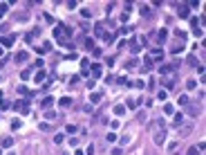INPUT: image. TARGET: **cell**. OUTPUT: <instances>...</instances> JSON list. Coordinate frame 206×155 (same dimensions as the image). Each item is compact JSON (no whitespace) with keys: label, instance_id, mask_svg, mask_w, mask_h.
I'll use <instances>...</instances> for the list:
<instances>
[{"label":"cell","instance_id":"6da1fadb","mask_svg":"<svg viewBox=\"0 0 206 155\" xmlns=\"http://www.w3.org/2000/svg\"><path fill=\"white\" fill-rule=\"evenodd\" d=\"M161 83L166 90H172L175 88V83H177V72H175V68L172 65H161Z\"/></svg>","mask_w":206,"mask_h":155},{"label":"cell","instance_id":"7a4b0ae2","mask_svg":"<svg viewBox=\"0 0 206 155\" xmlns=\"http://www.w3.org/2000/svg\"><path fill=\"white\" fill-rule=\"evenodd\" d=\"M190 133H193V121H184L179 128H177V135H179V139H184V137H188Z\"/></svg>","mask_w":206,"mask_h":155},{"label":"cell","instance_id":"3957f363","mask_svg":"<svg viewBox=\"0 0 206 155\" xmlns=\"http://www.w3.org/2000/svg\"><path fill=\"white\" fill-rule=\"evenodd\" d=\"M186 112H188L190 117H197L199 112H202V108H199V106H195V103H188V106H186Z\"/></svg>","mask_w":206,"mask_h":155},{"label":"cell","instance_id":"277c9868","mask_svg":"<svg viewBox=\"0 0 206 155\" xmlns=\"http://www.w3.org/2000/svg\"><path fill=\"white\" fill-rule=\"evenodd\" d=\"M188 16H190L188 5H179V18H188Z\"/></svg>","mask_w":206,"mask_h":155},{"label":"cell","instance_id":"5b68a950","mask_svg":"<svg viewBox=\"0 0 206 155\" xmlns=\"http://www.w3.org/2000/svg\"><path fill=\"white\" fill-rule=\"evenodd\" d=\"M184 121H186V119H184V115H181V112H177V115L172 117V124H175L177 128H179V126H181V124H184Z\"/></svg>","mask_w":206,"mask_h":155},{"label":"cell","instance_id":"8992f818","mask_svg":"<svg viewBox=\"0 0 206 155\" xmlns=\"http://www.w3.org/2000/svg\"><path fill=\"white\" fill-rule=\"evenodd\" d=\"M16 61H18V63L27 61V52H18V54H16Z\"/></svg>","mask_w":206,"mask_h":155},{"label":"cell","instance_id":"52a82bcc","mask_svg":"<svg viewBox=\"0 0 206 155\" xmlns=\"http://www.w3.org/2000/svg\"><path fill=\"white\" fill-rule=\"evenodd\" d=\"M90 101H92V103H99V101H101V92H94V95H90Z\"/></svg>","mask_w":206,"mask_h":155},{"label":"cell","instance_id":"ba28073f","mask_svg":"<svg viewBox=\"0 0 206 155\" xmlns=\"http://www.w3.org/2000/svg\"><path fill=\"white\" fill-rule=\"evenodd\" d=\"M45 117H47V119H49V121H54V119H56V117H58V115H56V112H54V110H47V112H45Z\"/></svg>","mask_w":206,"mask_h":155},{"label":"cell","instance_id":"9c48e42d","mask_svg":"<svg viewBox=\"0 0 206 155\" xmlns=\"http://www.w3.org/2000/svg\"><path fill=\"white\" fill-rule=\"evenodd\" d=\"M94 29H96V36H105V32H103V25H101V23H96Z\"/></svg>","mask_w":206,"mask_h":155},{"label":"cell","instance_id":"30bf717a","mask_svg":"<svg viewBox=\"0 0 206 155\" xmlns=\"http://www.w3.org/2000/svg\"><path fill=\"white\" fill-rule=\"evenodd\" d=\"M186 88H188V90H195V88H197V81H195V79H190L188 83H186Z\"/></svg>","mask_w":206,"mask_h":155},{"label":"cell","instance_id":"8fae6325","mask_svg":"<svg viewBox=\"0 0 206 155\" xmlns=\"http://www.w3.org/2000/svg\"><path fill=\"white\" fill-rule=\"evenodd\" d=\"M69 103H72V99H69V97H63V99H60V106H63V108H67Z\"/></svg>","mask_w":206,"mask_h":155},{"label":"cell","instance_id":"7c38bea8","mask_svg":"<svg viewBox=\"0 0 206 155\" xmlns=\"http://www.w3.org/2000/svg\"><path fill=\"white\" fill-rule=\"evenodd\" d=\"M126 112V106H114V115H123Z\"/></svg>","mask_w":206,"mask_h":155},{"label":"cell","instance_id":"4fadbf2b","mask_svg":"<svg viewBox=\"0 0 206 155\" xmlns=\"http://www.w3.org/2000/svg\"><path fill=\"white\" fill-rule=\"evenodd\" d=\"M188 103H190V101H188V97H186V95L179 97V106H188Z\"/></svg>","mask_w":206,"mask_h":155},{"label":"cell","instance_id":"5bb4252c","mask_svg":"<svg viewBox=\"0 0 206 155\" xmlns=\"http://www.w3.org/2000/svg\"><path fill=\"white\" fill-rule=\"evenodd\" d=\"M11 144H14V139H11V137H5V139H2V146H11Z\"/></svg>","mask_w":206,"mask_h":155},{"label":"cell","instance_id":"9a60e30c","mask_svg":"<svg viewBox=\"0 0 206 155\" xmlns=\"http://www.w3.org/2000/svg\"><path fill=\"white\" fill-rule=\"evenodd\" d=\"M52 103H54V99H52V97H47V99H45V101H43V108H49Z\"/></svg>","mask_w":206,"mask_h":155},{"label":"cell","instance_id":"2e32d148","mask_svg":"<svg viewBox=\"0 0 206 155\" xmlns=\"http://www.w3.org/2000/svg\"><path fill=\"white\" fill-rule=\"evenodd\" d=\"M43 79H45V72H43V70H38V72H36V81H43Z\"/></svg>","mask_w":206,"mask_h":155},{"label":"cell","instance_id":"e0dca14e","mask_svg":"<svg viewBox=\"0 0 206 155\" xmlns=\"http://www.w3.org/2000/svg\"><path fill=\"white\" fill-rule=\"evenodd\" d=\"M163 110H166V115H172V110H175V108H172L170 103H166V106H163Z\"/></svg>","mask_w":206,"mask_h":155},{"label":"cell","instance_id":"ac0fdd59","mask_svg":"<svg viewBox=\"0 0 206 155\" xmlns=\"http://www.w3.org/2000/svg\"><path fill=\"white\" fill-rule=\"evenodd\" d=\"M85 47H87V50H92V47H94V41H92V38H85Z\"/></svg>","mask_w":206,"mask_h":155},{"label":"cell","instance_id":"d6986e66","mask_svg":"<svg viewBox=\"0 0 206 155\" xmlns=\"http://www.w3.org/2000/svg\"><path fill=\"white\" fill-rule=\"evenodd\" d=\"M188 63L193 65V68H199V63H197V59H195V56H190V59H188Z\"/></svg>","mask_w":206,"mask_h":155},{"label":"cell","instance_id":"ffe728a7","mask_svg":"<svg viewBox=\"0 0 206 155\" xmlns=\"http://www.w3.org/2000/svg\"><path fill=\"white\" fill-rule=\"evenodd\" d=\"M92 72H94V77H99L101 74V65H92Z\"/></svg>","mask_w":206,"mask_h":155},{"label":"cell","instance_id":"44dd1931","mask_svg":"<svg viewBox=\"0 0 206 155\" xmlns=\"http://www.w3.org/2000/svg\"><path fill=\"white\" fill-rule=\"evenodd\" d=\"M5 11H7V2H2V5H0V18L5 16Z\"/></svg>","mask_w":206,"mask_h":155},{"label":"cell","instance_id":"7402d4cb","mask_svg":"<svg viewBox=\"0 0 206 155\" xmlns=\"http://www.w3.org/2000/svg\"><path fill=\"white\" fill-rule=\"evenodd\" d=\"M175 34H177V38H179V41H186V34H184V32H179V29H177Z\"/></svg>","mask_w":206,"mask_h":155},{"label":"cell","instance_id":"603a6c76","mask_svg":"<svg viewBox=\"0 0 206 155\" xmlns=\"http://www.w3.org/2000/svg\"><path fill=\"white\" fill-rule=\"evenodd\" d=\"M128 108H137V99H128Z\"/></svg>","mask_w":206,"mask_h":155},{"label":"cell","instance_id":"cb8c5ba5","mask_svg":"<svg viewBox=\"0 0 206 155\" xmlns=\"http://www.w3.org/2000/svg\"><path fill=\"white\" fill-rule=\"evenodd\" d=\"M157 38H159V43H163V41H166V32H163V29H161V32H159V36H157Z\"/></svg>","mask_w":206,"mask_h":155},{"label":"cell","instance_id":"d4e9b609","mask_svg":"<svg viewBox=\"0 0 206 155\" xmlns=\"http://www.w3.org/2000/svg\"><path fill=\"white\" fill-rule=\"evenodd\" d=\"M139 50H141V47H139V45H137V43H132V47H130V52H132V54H137V52H139Z\"/></svg>","mask_w":206,"mask_h":155},{"label":"cell","instance_id":"484cf974","mask_svg":"<svg viewBox=\"0 0 206 155\" xmlns=\"http://www.w3.org/2000/svg\"><path fill=\"white\" fill-rule=\"evenodd\" d=\"M141 14L144 16H150V7H141Z\"/></svg>","mask_w":206,"mask_h":155},{"label":"cell","instance_id":"4316f807","mask_svg":"<svg viewBox=\"0 0 206 155\" xmlns=\"http://www.w3.org/2000/svg\"><path fill=\"white\" fill-rule=\"evenodd\" d=\"M63 137H65V135H60V133H58V135L54 137V142H56V144H60V142H63Z\"/></svg>","mask_w":206,"mask_h":155},{"label":"cell","instance_id":"83f0119b","mask_svg":"<svg viewBox=\"0 0 206 155\" xmlns=\"http://www.w3.org/2000/svg\"><path fill=\"white\" fill-rule=\"evenodd\" d=\"M195 153H197V146H190L188 148V155H195Z\"/></svg>","mask_w":206,"mask_h":155},{"label":"cell","instance_id":"f1b7e54d","mask_svg":"<svg viewBox=\"0 0 206 155\" xmlns=\"http://www.w3.org/2000/svg\"><path fill=\"white\" fill-rule=\"evenodd\" d=\"M112 155H121V151H119V148H114V151H112Z\"/></svg>","mask_w":206,"mask_h":155},{"label":"cell","instance_id":"f546056e","mask_svg":"<svg viewBox=\"0 0 206 155\" xmlns=\"http://www.w3.org/2000/svg\"><path fill=\"white\" fill-rule=\"evenodd\" d=\"M0 99H2V92H0Z\"/></svg>","mask_w":206,"mask_h":155}]
</instances>
